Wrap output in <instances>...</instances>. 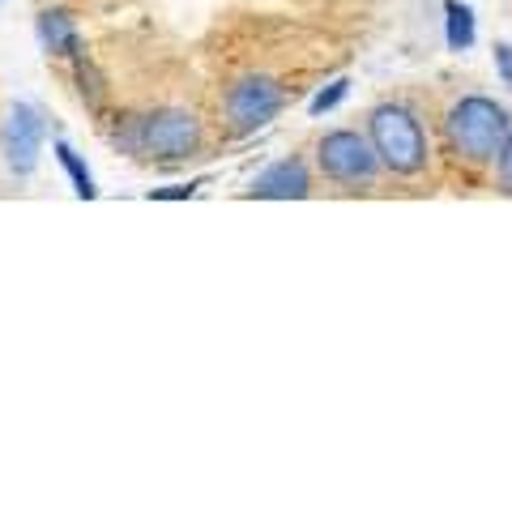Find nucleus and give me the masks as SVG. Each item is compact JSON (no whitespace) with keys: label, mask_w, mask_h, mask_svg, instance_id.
<instances>
[{"label":"nucleus","mask_w":512,"mask_h":512,"mask_svg":"<svg viewBox=\"0 0 512 512\" xmlns=\"http://www.w3.org/2000/svg\"><path fill=\"white\" fill-rule=\"evenodd\" d=\"M0 5H5V0H0Z\"/></svg>","instance_id":"2eb2a0df"},{"label":"nucleus","mask_w":512,"mask_h":512,"mask_svg":"<svg viewBox=\"0 0 512 512\" xmlns=\"http://www.w3.org/2000/svg\"><path fill=\"white\" fill-rule=\"evenodd\" d=\"M444 13H448V47L453 52H470L474 47V13L470 5H457V0H444Z\"/></svg>","instance_id":"1a4fd4ad"},{"label":"nucleus","mask_w":512,"mask_h":512,"mask_svg":"<svg viewBox=\"0 0 512 512\" xmlns=\"http://www.w3.org/2000/svg\"><path fill=\"white\" fill-rule=\"evenodd\" d=\"M308 192H312V180L299 158H282V163H274L252 180V197H265V201H299Z\"/></svg>","instance_id":"0eeeda50"},{"label":"nucleus","mask_w":512,"mask_h":512,"mask_svg":"<svg viewBox=\"0 0 512 512\" xmlns=\"http://www.w3.org/2000/svg\"><path fill=\"white\" fill-rule=\"evenodd\" d=\"M316 163L338 184H372L380 171V154L372 146V137H359L355 128H333V133L320 137Z\"/></svg>","instance_id":"20e7f679"},{"label":"nucleus","mask_w":512,"mask_h":512,"mask_svg":"<svg viewBox=\"0 0 512 512\" xmlns=\"http://www.w3.org/2000/svg\"><path fill=\"white\" fill-rule=\"evenodd\" d=\"M282 86L274 82V77H239V82L227 90V120H231V133L235 137H248L256 133V128H265L269 120L282 111Z\"/></svg>","instance_id":"39448f33"},{"label":"nucleus","mask_w":512,"mask_h":512,"mask_svg":"<svg viewBox=\"0 0 512 512\" xmlns=\"http://www.w3.org/2000/svg\"><path fill=\"white\" fill-rule=\"evenodd\" d=\"M500 180H504V192L512 197V133H508L504 150H500Z\"/></svg>","instance_id":"f8f14e48"},{"label":"nucleus","mask_w":512,"mask_h":512,"mask_svg":"<svg viewBox=\"0 0 512 512\" xmlns=\"http://www.w3.org/2000/svg\"><path fill=\"white\" fill-rule=\"evenodd\" d=\"M56 158H60V167L69 171L73 192H77V197H82V201H90V197H94V192H99V188H94V175L86 171V163H82V158H77V150L69 146V141H56Z\"/></svg>","instance_id":"9d476101"},{"label":"nucleus","mask_w":512,"mask_h":512,"mask_svg":"<svg viewBox=\"0 0 512 512\" xmlns=\"http://www.w3.org/2000/svg\"><path fill=\"white\" fill-rule=\"evenodd\" d=\"M367 137H372L384 171L419 175L427 167V137H423V124L410 107H402V103L376 107L372 120H367Z\"/></svg>","instance_id":"7ed1b4c3"},{"label":"nucleus","mask_w":512,"mask_h":512,"mask_svg":"<svg viewBox=\"0 0 512 512\" xmlns=\"http://www.w3.org/2000/svg\"><path fill=\"white\" fill-rule=\"evenodd\" d=\"M201 188V180L197 184H180V188H163V192H150L154 201H184V197H192V192Z\"/></svg>","instance_id":"4468645a"},{"label":"nucleus","mask_w":512,"mask_h":512,"mask_svg":"<svg viewBox=\"0 0 512 512\" xmlns=\"http://www.w3.org/2000/svg\"><path fill=\"white\" fill-rule=\"evenodd\" d=\"M39 150H43V120L35 107L18 103L9 111V124H5V154H9V167L18 175H30L39 163Z\"/></svg>","instance_id":"423d86ee"},{"label":"nucleus","mask_w":512,"mask_h":512,"mask_svg":"<svg viewBox=\"0 0 512 512\" xmlns=\"http://www.w3.org/2000/svg\"><path fill=\"white\" fill-rule=\"evenodd\" d=\"M495 64H500L504 86H512V47L508 43H495Z\"/></svg>","instance_id":"ddd939ff"},{"label":"nucleus","mask_w":512,"mask_h":512,"mask_svg":"<svg viewBox=\"0 0 512 512\" xmlns=\"http://www.w3.org/2000/svg\"><path fill=\"white\" fill-rule=\"evenodd\" d=\"M201 120L184 107H163L150 116H137L124 124V133H116V146L137 154V158H154V163H180L201 150Z\"/></svg>","instance_id":"f257e3e1"},{"label":"nucleus","mask_w":512,"mask_h":512,"mask_svg":"<svg viewBox=\"0 0 512 512\" xmlns=\"http://www.w3.org/2000/svg\"><path fill=\"white\" fill-rule=\"evenodd\" d=\"M346 90H350V82H346V77H338V82H333L329 90H320L316 99L308 103V111H312V116H325V111H333V107L346 99Z\"/></svg>","instance_id":"9b49d317"},{"label":"nucleus","mask_w":512,"mask_h":512,"mask_svg":"<svg viewBox=\"0 0 512 512\" xmlns=\"http://www.w3.org/2000/svg\"><path fill=\"white\" fill-rule=\"evenodd\" d=\"M39 43L52 56L82 60V39H77V26H73V18L64 9H43L39 13Z\"/></svg>","instance_id":"6e6552de"},{"label":"nucleus","mask_w":512,"mask_h":512,"mask_svg":"<svg viewBox=\"0 0 512 512\" xmlns=\"http://www.w3.org/2000/svg\"><path fill=\"white\" fill-rule=\"evenodd\" d=\"M508 133H512L508 111L495 99H483V94H466V99L453 103L444 116L448 146H453V154L466 158V163H491V158L504 150Z\"/></svg>","instance_id":"f03ea898"}]
</instances>
